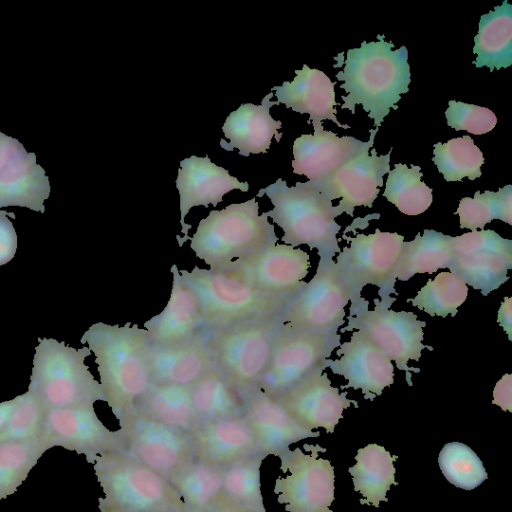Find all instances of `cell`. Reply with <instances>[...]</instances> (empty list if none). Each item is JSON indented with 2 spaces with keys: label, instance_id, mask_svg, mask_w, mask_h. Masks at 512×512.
Wrapping results in <instances>:
<instances>
[{
  "label": "cell",
  "instance_id": "6da1fadb",
  "mask_svg": "<svg viewBox=\"0 0 512 512\" xmlns=\"http://www.w3.org/2000/svg\"><path fill=\"white\" fill-rule=\"evenodd\" d=\"M80 342L94 353L105 402L123 422L152 386L147 331L130 322L124 326L97 322Z\"/></svg>",
  "mask_w": 512,
  "mask_h": 512
},
{
  "label": "cell",
  "instance_id": "7a4b0ae2",
  "mask_svg": "<svg viewBox=\"0 0 512 512\" xmlns=\"http://www.w3.org/2000/svg\"><path fill=\"white\" fill-rule=\"evenodd\" d=\"M377 39L349 49L336 79L343 82L340 88L347 92L341 96V108L354 114L355 107L362 105L379 128L390 109H398L401 95L409 91L411 73L407 48L393 50L394 44L385 41L384 36L378 35Z\"/></svg>",
  "mask_w": 512,
  "mask_h": 512
},
{
  "label": "cell",
  "instance_id": "3957f363",
  "mask_svg": "<svg viewBox=\"0 0 512 512\" xmlns=\"http://www.w3.org/2000/svg\"><path fill=\"white\" fill-rule=\"evenodd\" d=\"M263 195H267L274 206L267 215L282 229L284 244L294 248L308 245L310 249H317L323 260L333 259L340 253L337 234L341 226L335 221L340 213L308 181L288 187L286 181L279 178L259 190L257 196Z\"/></svg>",
  "mask_w": 512,
  "mask_h": 512
},
{
  "label": "cell",
  "instance_id": "277c9868",
  "mask_svg": "<svg viewBox=\"0 0 512 512\" xmlns=\"http://www.w3.org/2000/svg\"><path fill=\"white\" fill-rule=\"evenodd\" d=\"M190 239V248L210 269L247 259L277 244L267 212L259 215L255 198L212 210Z\"/></svg>",
  "mask_w": 512,
  "mask_h": 512
},
{
  "label": "cell",
  "instance_id": "5b68a950",
  "mask_svg": "<svg viewBox=\"0 0 512 512\" xmlns=\"http://www.w3.org/2000/svg\"><path fill=\"white\" fill-rule=\"evenodd\" d=\"M28 392L43 412L105 401L100 383L85 364L88 347L76 349L54 338H39Z\"/></svg>",
  "mask_w": 512,
  "mask_h": 512
},
{
  "label": "cell",
  "instance_id": "8992f818",
  "mask_svg": "<svg viewBox=\"0 0 512 512\" xmlns=\"http://www.w3.org/2000/svg\"><path fill=\"white\" fill-rule=\"evenodd\" d=\"M93 466L104 493L100 512H187L166 477L125 451L98 456Z\"/></svg>",
  "mask_w": 512,
  "mask_h": 512
},
{
  "label": "cell",
  "instance_id": "52a82bcc",
  "mask_svg": "<svg viewBox=\"0 0 512 512\" xmlns=\"http://www.w3.org/2000/svg\"><path fill=\"white\" fill-rule=\"evenodd\" d=\"M179 273L199 297L206 330L283 311L293 298L260 290L234 263L216 269L195 266Z\"/></svg>",
  "mask_w": 512,
  "mask_h": 512
},
{
  "label": "cell",
  "instance_id": "ba28073f",
  "mask_svg": "<svg viewBox=\"0 0 512 512\" xmlns=\"http://www.w3.org/2000/svg\"><path fill=\"white\" fill-rule=\"evenodd\" d=\"M281 312L207 330L214 366L244 400L268 364Z\"/></svg>",
  "mask_w": 512,
  "mask_h": 512
},
{
  "label": "cell",
  "instance_id": "9c48e42d",
  "mask_svg": "<svg viewBox=\"0 0 512 512\" xmlns=\"http://www.w3.org/2000/svg\"><path fill=\"white\" fill-rule=\"evenodd\" d=\"M340 340L337 330H302L281 322L257 387L277 400L314 371L325 370L324 361L339 347Z\"/></svg>",
  "mask_w": 512,
  "mask_h": 512
},
{
  "label": "cell",
  "instance_id": "30bf717a",
  "mask_svg": "<svg viewBox=\"0 0 512 512\" xmlns=\"http://www.w3.org/2000/svg\"><path fill=\"white\" fill-rule=\"evenodd\" d=\"M363 300L352 301L351 306L358 307L347 317L348 325L341 332L356 329L362 332L374 345H376L397 368L406 373V380L411 386V372L419 373L420 369L408 366V361H418L423 349L430 346L424 345L423 328L424 321L417 319L413 312L393 311L389 307L396 299L384 297L375 299V309L367 310L363 306Z\"/></svg>",
  "mask_w": 512,
  "mask_h": 512
},
{
  "label": "cell",
  "instance_id": "8fae6325",
  "mask_svg": "<svg viewBox=\"0 0 512 512\" xmlns=\"http://www.w3.org/2000/svg\"><path fill=\"white\" fill-rule=\"evenodd\" d=\"M359 299L336 262L320 259L314 277L281 312V322L295 329L338 331L346 305Z\"/></svg>",
  "mask_w": 512,
  "mask_h": 512
},
{
  "label": "cell",
  "instance_id": "7c38bea8",
  "mask_svg": "<svg viewBox=\"0 0 512 512\" xmlns=\"http://www.w3.org/2000/svg\"><path fill=\"white\" fill-rule=\"evenodd\" d=\"M309 454L299 447L286 450L278 457L280 469L288 473L275 481L274 493L288 512H332L334 500V467L319 456L326 449L320 445L304 444Z\"/></svg>",
  "mask_w": 512,
  "mask_h": 512
},
{
  "label": "cell",
  "instance_id": "4fadbf2b",
  "mask_svg": "<svg viewBox=\"0 0 512 512\" xmlns=\"http://www.w3.org/2000/svg\"><path fill=\"white\" fill-rule=\"evenodd\" d=\"M378 128L370 130V138L360 149L322 179L308 182L328 201L341 198L336 206L340 215L353 216L355 207L371 208L383 186V176L390 171L392 148L378 156L373 147Z\"/></svg>",
  "mask_w": 512,
  "mask_h": 512
},
{
  "label": "cell",
  "instance_id": "5bb4252c",
  "mask_svg": "<svg viewBox=\"0 0 512 512\" xmlns=\"http://www.w3.org/2000/svg\"><path fill=\"white\" fill-rule=\"evenodd\" d=\"M342 238L349 242V246L337 255L336 264L356 297L361 298L360 292L367 284L378 286L382 298L395 293L391 275L401 254L404 236L377 228L373 234L343 235Z\"/></svg>",
  "mask_w": 512,
  "mask_h": 512
},
{
  "label": "cell",
  "instance_id": "9a60e30c",
  "mask_svg": "<svg viewBox=\"0 0 512 512\" xmlns=\"http://www.w3.org/2000/svg\"><path fill=\"white\" fill-rule=\"evenodd\" d=\"M449 272L487 296L508 279L512 268V241L493 230H476L452 236Z\"/></svg>",
  "mask_w": 512,
  "mask_h": 512
},
{
  "label": "cell",
  "instance_id": "2e32d148",
  "mask_svg": "<svg viewBox=\"0 0 512 512\" xmlns=\"http://www.w3.org/2000/svg\"><path fill=\"white\" fill-rule=\"evenodd\" d=\"M41 438L49 449L75 451L90 464L98 456L125 449L120 429L109 430L98 418L94 405L44 412Z\"/></svg>",
  "mask_w": 512,
  "mask_h": 512
},
{
  "label": "cell",
  "instance_id": "e0dca14e",
  "mask_svg": "<svg viewBox=\"0 0 512 512\" xmlns=\"http://www.w3.org/2000/svg\"><path fill=\"white\" fill-rule=\"evenodd\" d=\"M124 451L168 480L193 458L187 433L133 414L119 423Z\"/></svg>",
  "mask_w": 512,
  "mask_h": 512
},
{
  "label": "cell",
  "instance_id": "ac0fdd59",
  "mask_svg": "<svg viewBox=\"0 0 512 512\" xmlns=\"http://www.w3.org/2000/svg\"><path fill=\"white\" fill-rule=\"evenodd\" d=\"M324 369H318L288 389L277 400L305 429L324 428L333 433L343 411L358 403L331 385Z\"/></svg>",
  "mask_w": 512,
  "mask_h": 512
},
{
  "label": "cell",
  "instance_id": "d6986e66",
  "mask_svg": "<svg viewBox=\"0 0 512 512\" xmlns=\"http://www.w3.org/2000/svg\"><path fill=\"white\" fill-rule=\"evenodd\" d=\"M336 355L340 358L325 359L324 365L348 381L342 389H360L372 401L394 383L391 359L358 330L352 332L350 341L339 345Z\"/></svg>",
  "mask_w": 512,
  "mask_h": 512
},
{
  "label": "cell",
  "instance_id": "ffe728a7",
  "mask_svg": "<svg viewBox=\"0 0 512 512\" xmlns=\"http://www.w3.org/2000/svg\"><path fill=\"white\" fill-rule=\"evenodd\" d=\"M262 291L294 297L306 284L310 257L300 248L275 244L244 260L233 261Z\"/></svg>",
  "mask_w": 512,
  "mask_h": 512
},
{
  "label": "cell",
  "instance_id": "44dd1931",
  "mask_svg": "<svg viewBox=\"0 0 512 512\" xmlns=\"http://www.w3.org/2000/svg\"><path fill=\"white\" fill-rule=\"evenodd\" d=\"M176 187L180 196L181 232L184 234L183 238L178 239L180 247L189 239L188 230L192 225L185 224L184 219L191 208L201 205L208 208L210 204L216 206L226 193L234 189L247 192L249 189L248 182H239L226 169L212 163L208 155H192L182 160Z\"/></svg>",
  "mask_w": 512,
  "mask_h": 512
},
{
  "label": "cell",
  "instance_id": "7402d4cb",
  "mask_svg": "<svg viewBox=\"0 0 512 512\" xmlns=\"http://www.w3.org/2000/svg\"><path fill=\"white\" fill-rule=\"evenodd\" d=\"M243 417L254 434L259 453L265 457L279 456L291 444L320 435L302 427L278 400L259 387L245 397Z\"/></svg>",
  "mask_w": 512,
  "mask_h": 512
},
{
  "label": "cell",
  "instance_id": "603a6c76",
  "mask_svg": "<svg viewBox=\"0 0 512 512\" xmlns=\"http://www.w3.org/2000/svg\"><path fill=\"white\" fill-rule=\"evenodd\" d=\"M172 288L166 307L144 322L153 345H172L188 341L206 330L199 297L181 276L175 264L170 269Z\"/></svg>",
  "mask_w": 512,
  "mask_h": 512
},
{
  "label": "cell",
  "instance_id": "cb8c5ba5",
  "mask_svg": "<svg viewBox=\"0 0 512 512\" xmlns=\"http://www.w3.org/2000/svg\"><path fill=\"white\" fill-rule=\"evenodd\" d=\"M188 436L195 458L222 469L259 453L254 434L243 416L200 422Z\"/></svg>",
  "mask_w": 512,
  "mask_h": 512
},
{
  "label": "cell",
  "instance_id": "d4e9b609",
  "mask_svg": "<svg viewBox=\"0 0 512 512\" xmlns=\"http://www.w3.org/2000/svg\"><path fill=\"white\" fill-rule=\"evenodd\" d=\"M296 76L292 82L285 81L281 86H274L278 103L300 114H309L314 131L324 130L322 121L331 120L338 127L349 129L347 124H341L336 116L335 82L321 70L312 69L306 64L301 70H295Z\"/></svg>",
  "mask_w": 512,
  "mask_h": 512
},
{
  "label": "cell",
  "instance_id": "484cf974",
  "mask_svg": "<svg viewBox=\"0 0 512 512\" xmlns=\"http://www.w3.org/2000/svg\"><path fill=\"white\" fill-rule=\"evenodd\" d=\"M148 360L152 384L191 385L214 365L207 330L182 343H150Z\"/></svg>",
  "mask_w": 512,
  "mask_h": 512
},
{
  "label": "cell",
  "instance_id": "4316f807",
  "mask_svg": "<svg viewBox=\"0 0 512 512\" xmlns=\"http://www.w3.org/2000/svg\"><path fill=\"white\" fill-rule=\"evenodd\" d=\"M273 93L270 92L260 105L252 103L241 104L231 112L222 127L224 135L229 142L220 140V146L226 151L237 148L239 154L248 157L250 154L267 153L273 137L279 142L282 133L278 132L282 122L274 120L270 115V108L279 105L278 101H271Z\"/></svg>",
  "mask_w": 512,
  "mask_h": 512
},
{
  "label": "cell",
  "instance_id": "83f0119b",
  "mask_svg": "<svg viewBox=\"0 0 512 512\" xmlns=\"http://www.w3.org/2000/svg\"><path fill=\"white\" fill-rule=\"evenodd\" d=\"M352 136L339 137L331 131L303 134L293 143V173L319 180L333 172L363 145Z\"/></svg>",
  "mask_w": 512,
  "mask_h": 512
},
{
  "label": "cell",
  "instance_id": "f1b7e54d",
  "mask_svg": "<svg viewBox=\"0 0 512 512\" xmlns=\"http://www.w3.org/2000/svg\"><path fill=\"white\" fill-rule=\"evenodd\" d=\"M50 183L45 170L27 153L0 170V209L19 206L44 213Z\"/></svg>",
  "mask_w": 512,
  "mask_h": 512
},
{
  "label": "cell",
  "instance_id": "f546056e",
  "mask_svg": "<svg viewBox=\"0 0 512 512\" xmlns=\"http://www.w3.org/2000/svg\"><path fill=\"white\" fill-rule=\"evenodd\" d=\"M134 414L187 434L198 424L189 385L152 384L138 402Z\"/></svg>",
  "mask_w": 512,
  "mask_h": 512
},
{
  "label": "cell",
  "instance_id": "4dcf8cb0",
  "mask_svg": "<svg viewBox=\"0 0 512 512\" xmlns=\"http://www.w3.org/2000/svg\"><path fill=\"white\" fill-rule=\"evenodd\" d=\"M473 53L476 67L507 68L512 64V6L504 1L481 16Z\"/></svg>",
  "mask_w": 512,
  "mask_h": 512
},
{
  "label": "cell",
  "instance_id": "1f68e13d",
  "mask_svg": "<svg viewBox=\"0 0 512 512\" xmlns=\"http://www.w3.org/2000/svg\"><path fill=\"white\" fill-rule=\"evenodd\" d=\"M453 256L452 236L424 229L409 242H404L391 278L407 281L416 274H432L448 268Z\"/></svg>",
  "mask_w": 512,
  "mask_h": 512
},
{
  "label": "cell",
  "instance_id": "d6a6232c",
  "mask_svg": "<svg viewBox=\"0 0 512 512\" xmlns=\"http://www.w3.org/2000/svg\"><path fill=\"white\" fill-rule=\"evenodd\" d=\"M396 459L397 456L377 444H368L358 450L356 464L348 471L352 475L354 490L364 497L361 504L378 507L381 501H388L387 491L391 485H398L394 478Z\"/></svg>",
  "mask_w": 512,
  "mask_h": 512
},
{
  "label": "cell",
  "instance_id": "836d02e7",
  "mask_svg": "<svg viewBox=\"0 0 512 512\" xmlns=\"http://www.w3.org/2000/svg\"><path fill=\"white\" fill-rule=\"evenodd\" d=\"M189 386L198 423L243 416L244 398L214 365Z\"/></svg>",
  "mask_w": 512,
  "mask_h": 512
},
{
  "label": "cell",
  "instance_id": "e575fe53",
  "mask_svg": "<svg viewBox=\"0 0 512 512\" xmlns=\"http://www.w3.org/2000/svg\"><path fill=\"white\" fill-rule=\"evenodd\" d=\"M169 481L187 512H207L222 492L223 469L194 457Z\"/></svg>",
  "mask_w": 512,
  "mask_h": 512
},
{
  "label": "cell",
  "instance_id": "d590c367",
  "mask_svg": "<svg viewBox=\"0 0 512 512\" xmlns=\"http://www.w3.org/2000/svg\"><path fill=\"white\" fill-rule=\"evenodd\" d=\"M420 166L397 163L388 172L383 196L403 214L415 216L425 212L433 201L432 189L421 181Z\"/></svg>",
  "mask_w": 512,
  "mask_h": 512
},
{
  "label": "cell",
  "instance_id": "8d00e7d4",
  "mask_svg": "<svg viewBox=\"0 0 512 512\" xmlns=\"http://www.w3.org/2000/svg\"><path fill=\"white\" fill-rule=\"evenodd\" d=\"M47 450L41 437L0 443V500L17 491Z\"/></svg>",
  "mask_w": 512,
  "mask_h": 512
},
{
  "label": "cell",
  "instance_id": "74e56055",
  "mask_svg": "<svg viewBox=\"0 0 512 512\" xmlns=\"http://www.w3.org/2000/svg\"><path fill=\"white\" fill-rule=\"evenodd\" d=\"M265 458L257 453L223 469L222 493L251 512H266L260 483V467Z\"/></svg>",
  "mask_w": 512,
  "mask_h": 512
},
{
  "label": "cell",
  "instance_id": "f35d334b",
  "mask_svg": "<svg viewBox=\"0 0 512 512\" xmlns=\"http://www.w3.org/2000/svg\"><path fill=\"white\" fill-rule=\"evenodd\" d=\"M433 155L432 161L448 182L465 177L474 180L482 175L483 153L469 135L434 144Z\"/></svg>",
  "mask_w": 512,
  "mask_h": 512
},
{
  "label": "cell",
  "instance_id": "ab89813d",
  "mask_svg": "<svg viewBox=\"0 0 512 512\" xmlns=\"http://www.w3.org/2000/svg\"><path fill=\"white\" fill-rule=\"evenodd\" d=\"M454 214L459 216L460 228L476 231L498 219L512 225V185L499 188L497 192L476 191L474 197H464Z\"/></svg>",
  "mask_w": 512,
  "mask_h": 512
},
{
  "label": "cell",
  "instance_id": "60d3db41",
  "mask_svg": "<svg viewBox=\"0 0 512 512\" xmlns=\"http://www.w3.org/2000/svg\"><path fill=\"white\" fill-rule=\"evenodd\" d=\"M468 287L457 275L440 272L433 280L429 279L410 302L414 307L430 316L454 317L458 308L466 301Z\"/></svg>",
  "mask_w": 512,
  "mask_h": 512
},
{
  "label": "cell",
  "instance_id": "b9f144b4",
  "mask_svg": "<svg viewBox=\"0 0 512 512\" xmlns=\"http://www.w3.org/2000/svg\"><path fill=\"white\" fill-rule=\"evenodd\" d=\"M438 463L448 482L464 490L475 489L488 478L480 458L464 443L445 444Z\"/></svg>",
  "mask_w": 512,
  "mask_h": 512
},
{
  "label": "cell",
  "instance_id": "7bdbcfd3",
  "mask_svg": "<svg viewBox=\"0 0 512 512\" xmlns=\"http://www.w3.org/2000/svg\"><path fill=\"white\" fill-rule=\"evenodd\" d=\"M44 412L37 401L27 391L0 432V443L23 441L41 437Z\"/></svg>",
  "mask_w": 512,
  "mask_h": 512
},
{
  "label": "cell",
  "instance_id": "ee69618b",
  "mask_svg": "<svg viewBox=\"0 0 512 512\" xmlns=\"http://www.w3.org/2000/svg\"><path fill=\"white\" fill-rule=\"evenodd\" d=\"M448 104L445 111L447 125L456 131L482 135L493 130L497 124L496 115L486 107L455 100H450Z\"/></svg>",
  "mask_w": 512,
  "mask_h": 512
},
{
  "label": "cell",
  "instance_id": "f6af8a7d",
  "mask_svg": "<svg viewBox=\"0 0 512 512\" xmlns=\"http://www.w3.org/2000/svg\"><path fill=\"white\" fill-rule=\"evenodd\" d=\"M9 217L15 215L0 209V266L10 262L17 251V234Z\"/></svg>",
  "mask_w": 512,
  "mask_h": 512
},
{
  "label": "cell",
  "instance_id": "bcb514c9",
  "mask_svg": "<svg viewBox=\"0 0 512 512\" xmlns=\"http://www.w3.org/2000/svg\"><path fill=\"white\" fill-rule=\"evenodd\" d=\"M27 153L17 139L0 132V170Z\"/></svg>",
  "mask_w": 512,
  "mask_h": 512
},
{
  "label": "cell",
  "instance_id": "7dc6e473",
  "mask_svg": "<svg viewBox=\"0 0 512 512\" xmlns=\"http://www.w3.org/2000/svg\"><path fill=\"white\" fill-rule=\"evenodd\" d=\"M493 404L503 410L512 411V376L505 374L495 385L493 391Z\"/></svg>",
  "mask_w": 512,
  "mask_h": 512
},
{
  "label": "cell",
  "instance_id": "c3c4849f",
  "mask_svg": "<svg viewBox=\"0 0 512 512\" xmlns=\"http://www.w3.org/2000/svg\"><path fill=\"white\" fill-rule=\"evenodd\" d=\"M497 323L504 329L506 334L508 335L509 340H511V332H512V298L505 297L502 302L499 310Z\"/></svg>",
  "mask_w": 512,
  "mask_h": 512
},
{
  "label": "cell",
  "instance_id": "681fc988",
  "mask_svg": "<svg viewBox=\"0 0 512 512\" xmlns=\"http://www.w3.org/2000/svg\"><path fill=\"white\" fill-rule=\"evenodd\" d=\"M207 512H251L227 498L222 492Z\"/></svg>",
  "mask_w": 512,
  "mask_h": 512
},
{
  "label": "cell",
  "instance_id": "f907efd6",
  "mask_svg": "<svg viewBox=\"0 0 512 512\" xmlns=\"http://www.w3.org/2000/svg\"><path fill=\"white\" fill-rule=\"evenodd\" d=\"M21 400L22 394L11 400L0 402V432L6 426L15 409L20 404Z\"/></svg>",
  "mask_w": 512,
  "mask_h": 512
}]
</instances>
